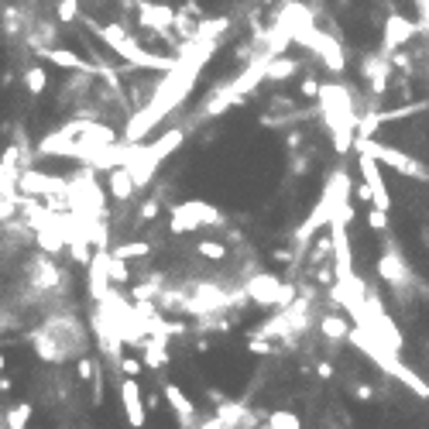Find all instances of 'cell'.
Returning <instances> with one entry per match:
<instances>
[{
  "instance_id": "cb8c5ba5",
  "label": "cell",
  "mask_w": 429,
  "mask_h": 429,
  "mask_svg": "<svg viewBox=\"0 0 429 429\" xmlns=\"http://www.w3.org/2000/svg\"><path fill=\"white\" fill-rule=\"evenodd\" d=\"M35 282H38V289H55L62 282V271L55 268L49 258H38L35 261Z\"/></svg>"
},
{
  "instance_id": "484cf974",
  "label": "cell",
  "mask_w": 429,
  "mask_h": 429,
  "mask_svg": "<svg viewBox=\"0 0 429 429\" xmlns=\"http://www.w3.org/2000/svg\"><path fill=\"white\" fill-rule=\"evenodd\" d=\"M110 254H113V258H120V261H135V258H148V254H151V244L128 241V244H117Z\"/></svg>"
},
{
  "instance_id": "74e56055",
  "label": "cell",
  "mask_w": 429,
  "mask_h": 429,
  "mask_svg": "<svg viewBox=\"0 0 429 429\" xmlns=\"http://www.w3.org/2000/svg\"><path fill=\"white\" fill-rule=\"evenodd\" d=\"M158 216V199H148L141 210H137V220H155Z\"/></svg>"
},
{
  "instance_id": "f35d334b",
  "label": "cell",
  "mask_w": 429,
  "mask_h": 429,
  "mask_svg": "<svg viewBox=\"0 0 429 429\" xmlns=\"http://www.w3.org/2000/svg\"><path fill=\"white\" fill-rule=\"evenodd\" d=\"M316 371H320V378H333V364L320 361V368H316Z\"/></svg>"
},
{
  "instance_id": "6da1fadb",
  "label": "cell",
  "mask_w": 429,
  "mask_h": 429,
  "mask_svg": "<svg viewBox=\"0 0 429 429\" xmlns=\"http://www.w3.org/2000/svg\"><path fill=\"white\" fill-rule=\"evenodd\" d=\"M216 49H220V42H182V49L175 55L179 58L175 69L161 76V82L155 86V93H151V100L128 120L124 141L141 144L165 117H172V110L182 107L189 100V93H192V86H196V80H199V73L206 69V62L216 55Z\"/></svg>"
},
{
  "instance_id": "b9f144b4",
  "label": "cell",
  "mask_w": 429,
  "mask_h": 429,
  "mask_svg": "<svg viewBox=\"0 0 429 429\" xmlns=\"http://www.w3.org/2000/svg\"><path fill=\"white\" fill-rule=\"evenodd\" d=\"M285 4H289V0H285Z\"/></svg>"
},
{
  "instance_id": "4316f807",
  "label": "cell",
  "mask_w": 429,
  "mask_h": 429,
  "mask_svg": "<svg viewBox=\"0 0 429 429\" xmlns=\"http://www.w3.org/2000/svg\"><path fill=\"white\" fill-rule=\"evenodd\" d=\"M27 419H31V402H18L7 409L4 416V426L7 429H27Z\"/></svg>"
},
{
  "instance_id": "8992f818",
  "label": "cell",
  "mask_w": 429,
  "mask_h": 429,
  "mask_svg": "<svg viewBox=\"0 0 429 429\" xmlns=\"http://www.w3.org/2000/svg\"><path fill=\"white\" fill-rule=\"evenodd\" d=\"M357 151H364V155H371L378 165H388L392 172H399L405 179H419V182H429V165L423 158H416V155H409L402 148H392V144H381V141H357L354 144Z\"/></svg>"
},
{
  "instance_id": "ac0fdd59",
  "label": "cell",
  "mask_w": 429,
  "mask_h": 429,
  "mask_svg": "<svg viewBox=\"0 0 429 429\" xmlns=\"http://www.w3.org/2000/svg\"><path fill=\"white\" fill-rule=\"evenodd\" d=\"M161 392H165V402L172 405V412H175L179 426H182V429H196V405L186 399V392H182L179 385H172V381H165V385H161Z\"/></svg>"
},
{
  "instance_id": "9c48e42d",
  "label": "cell",
  "mask_w": 429,
  "mask_h": 429,
  "mask_svg": "<svg viewBox=\"0 0 429 429\" xmlns=\"http://www.w3.org/2000/svg\"><path fill=\"white\" fill-rule=\"evenodd\" d=\"M378 275H381V282H385L388 289H395L399 299H409L405 289L416 285V275H412V268H409V261L399 254V247H395L392 241H385V254L378 258Z\"/></svg>"
},
{
  "instance_id": "5bb4252c",
  "label": "cell",
  "mask_w": 429,
  "mask_h": 429,
  "mask_svg": "<svg viewBox=\"0 0 429 429\" xmlns=\"http://www.w3.org/2000/svg\"><path fill=\"white\" fill-rule=\"evenodd\" d=\"M416 35H419V27L412 25L409 18H402V14H388V18H385V27H381V52L395 55L405 42H412Z\"/></svg>"
},
{
  "instance_id": "4dcf8cb0",
  "label": "cell",
  "mask_w": 429,
  "mask_h": 429,
  "mask_svg": "<svg viewBox=\"0 0 429 429\" xmlns=\"http://www.w3.org/2000/svg\"><path fill=\"white\" fill-rule=\"evenodd\" d=\"M55 18H58L62 25H73V21H80V0H58V7H55Z\"/></svg>"
},
{
  "instance_id": "52a82bcc",
  "label": "cell",
  "mask_w": 429,
  "mask_h": 429,
  "mask_svg": "<svg viewBox=\"0 0 429 429\" xmlns=\"http://www.w3.org/2000/svg\"><path fill=\"white\" fill-rule=\"evenodd\" d=\"M223 223V213L216 210L210 199H182L172 206V216H168V230L175 237L182 234H192L199 227H220Z\"/></svg>"
},
{
  "instance_id": "60d3db41",
  "label": "cell",
  "mask_w": 429,
  "mask_h": 429,
  "mask_svg": "<svg viewBox=\"0 0 429 429\" xmlns=\"http://www.w3.org/2000/svg\"><path fill=\"white\" fill-rule=\"evenodd\" d=\"M4 371H7V361H4V354H0V375H4Z\"/></svg>"
},
{
  "instance_id": "f1b7e54d",
  "label": "cell",
  "mask_w": 429,
  "mask_h": 429,
  "mask_svg": "<svg viewBox=\"0 0 429 429\" xmlns=\"http://www.w3.org/2000/svg\"><path fill=\"white\" fill-rule=\"evenodd\" d=\"M268 429H302V419L289 409H278V412L268 416Z\"/></svg>"
},
{
  "instance_id": "d590c367",
  "label": "cell",
  "mask_w": 429,
  "mask_h": 429,
  "mask_svg": "<svg viewBox=\"0 0 429 429\" xmlns=\"http://www.w3.org/2000/svg\"><path fill=\"white\" fill-rule=\"evenodd\" d=\"M350 392H354V399H357V402H371V399H375V388H371L368 381H364V385L357 381V385H354Z\"/></svg>"
},
{
  "instance_id": "8fae6325",
  "label": "cell",
  "mask_w": 429,
  "mask_h": 429,
  "mask_svg": "<svg viewBox=\"0 0 429 429\" xmlns=\"http://www.w3.org/2000/svg\"><path fill=\"white\" fill-rule=\"evenodd\" d=\"M18 192L21 196H38V199H49V196H69V179H58V175H45L38 168H21L18 175Z\"/></svg>"
},
{
  "instance_id": "5b68a950",
  "label": "cell",
  "mask_w": 429,
  "mask_h": 429,
  "mask_svg": "<svg viewBox=\"0 0 429 429\" xmlns=\"http://www.w3.org/2000/svg\"><path fill=\"white\" fill-rule=\"evenodd\" d=\"M182 141H186V128H172V131H165L158 141H144L141 148H137V155L128 161V172H131V179H135L137 189L151 186L155 182V175H158L161 161L168 158L172 151H179L182 148Z\"/></svg>"
},
{
  "instance_id": "7bdbcfd3",
  "label": "cell",
  "mask_w": 429,
  "mask_h": 429,
  "mask_svg": "<svg viewBox=\"0 0 429 429\" xmlns=\"http://www.w3.org/2000/svg\"><path fill=\"white\" fill-rule=\"evenodd\" d=\"M426 347H429V344H426Z\"/></svg>"
},
{
  "instance_id": "f546056e",
  "label": "cell",
  "mask_w": 429,
  "mask_h": 429,
  "mask_svg": "<svg viewBox=\"0 0 429 429\" xmlns=\"http://www.w3.org/2000/svg\"><path fill=\"white\" fill-rule=\"evenodd\" d=\"M196 254L206 258V261H223V258H227V247L220 241H199L196 244Z\"/></svg>"
},
{
  "instance_id": "7a4b0ae2",
  "label": "cell",
  "mask_w": 429,
  "mask_h": 429,
  "mask_svg": "<svg viewBox=\"0 0 429 429\" xmlns=\"http://www.w3.org/2000/svg\"><path fill=\"white\" fill-rule=\"evenodd\" d=\"M320 113L326 120V131H330V141L337 148V155H347L357 141V120L361 113L354 107V97H350L347 86L340 82H323L320 86Z\"/></svg>"
},
{
  "instance_id": "d4e9b609",
  "label": "cell",
  "mask_w": 429,
  "mask_h": 429,
  "mask_svg": "<svg viewBox=\"0 0 429 429\" xmlns=\"http://www.w3.org/2000/svg\"><path fill=\"white\" fill-rule=\"evenodd\" d=\"M299 66H302V62H295V58H289V55H278V58H271L268 80H271V82L289 80V76H295V73H299Z\"/></svg>"
},
{
  "instance_id": "83f0119b",
  "label": "cell",
  "mask_w": 429,
  "mask_h": 429,
  "mask_svg": "<svg viewBox=\"0 0 429 429\" xmlns=\"http://www.w3.org/2000/svg\"><path fill=\"white\" fill-rule=\"evenodd\" d=\"M25 86H27V93H31V97H42V93H45V86H49L45 69H42V66H31V69L25 73Z\"/></svg>"
},
{
  "instance_id": "836d02e7",
  "label": "cell",
  "mask_w": 429,
  "mask_h": 429,
  "mask_svg": "<svg viewBox=\"0 0 429 429\" xmlns=\"http://www.w3.org/2000/svg\"><path fill=\"white\" fill-rule=\"evenodd\" d=\"M76 375H80L82 381L97 378V375H100V371H97V361H89V357H80V361H76Z\"/></svg>"
},
{
  "instance_id": "e0dca14e",
  "label": "cell",
  "mask_w": 429,
  "mask_h": 429,
  "mask_svg": "<svg viewBox=\"0 0 429 429\" xmlns=\"http://www.w3.org/2000/svg\"><path fill=\"white\" fill-rule=\"evenodd\" d=\"M120 405H124V416H128V423L135 429H141L148 423V419H144V395H141L135 378H124V381H120Z\"/></svg>"
},
{
  "instance_id": "ffe728a7",
  "label": "cell",
  "mask_w": 429,
  "mask_h": 429,
  "mask_svg": "<svg viewBox=\"0 0 429 429\" xmlns=\"http://www.w3.org/2000/svg\"><path fill=\"white\" fill-rule=\"evenodd\" d=\"M227 31H230V18H199L189 42H223Z\"/></svg>"
},
{
  "instance_id": "9a60e30c",
  "label": "cell",
  "mask_w": 429,
  "mask_h": 429,
  "mask_svg": "<svg viewBox=\"0 0 429 429\" xmlns=\"http://www.w3.org/2000/svg\"><path fill=\"white\" fill-rule=\"evenodd\" d=\"M110 289H113V282H110V251L107 247H93V258H89V299L104 302Z\"/></svg>"
},
{
  "instance_id": "ab89813d",
  "label": "cell",
  "mask_w": 429,
  "mask_h": 429,
  "mask_svg": "<svg viewBox=\"0 0 429 429\" xmlns=\"http://www.w3.org/2000/svg\"><path fill=\"white\" fill-rule=\"evenodd\" d=\"M0 392H4V395L11 392V378H4V375H0Z\"/></svg>"
},
{
  "instance_id": "44dd1931",
  "label": "cell",
  "mask_w": 429,
  "mask_h": 429,
  "mask_svg": "<svg viewBox=\"0 0 429 429\" xmlns=\"http://www.w3.org/2000/svg\"><path fill=\"white\" fill-rule=\"evenodd\" d=\"M38 55L49 58V62H55L58 69H69V73H89V69H93L86 58H80V55L69 52V49H42Z\"/></svg>"
},
{
  "instance_id": "d6a6232c",
  "label": "cell",
  "mask_w": 429,
  "mask_h": 429,
  "mask_svg": "<svg viewBox=\"0 0 429 429\" xmlns=\"http://www.w3.org/2000/svg\"><path fill=\"white\" fill-rule=\"evenodd\" d=\"M368 227H371L375 234H385V230H388V213H381V210L371 206V210H368Z\"/></svg>"
},
{
  "instance_id": "277c9868",
  "label": "cell",
  "mask_w": 429,
  "mask_h": 429,
  "mask_svg": "<svg viewBox=\"0 0 429 429\" xmlns=\"http://www.w3.org/2000/svg\"><path fill=\"white\" fill-rule=\"evenodd\" d=\"M347 344H350V347H357L361 354H364V357H371V361H375V364L381 368V371H385V375H392L395 381H402V385L409 388V392H412V395H419V399H429V381H426V378L416 375V371L405 364L399 354H392V350H385L381 344H375V340H371L364 330H357V326H354V330H350V337H347Z\"/></svg>"
},
{
  "instance_id": "3957f363",
  "label": "cell",
  "mask_w": 429,
  "mask_h": 429,
  "mask_svg": "<svg viewBox=\"0 0 429 429\" xmlns=\"http://www.w3.org/2000/svg\"><path fill=\"white\" fill-rule=\"evenodd\" d=\"M86 25H89V31H97V38H100L107 49H113L124 62H131L135 69H158L161 76H165V73H172L175 62H179L175 55H158V52H151V49H144V45H137L135 35H128L120 25H97V21H89V18H86Z\"/></svg>"
},
{
  "instance_id": "d6986e66",
  "label": "cell",
  "mask_w": 429,
  "mask_h": 429,
  "mask_svg": "<svg viewBox=\"0 0 429 429\" xmlns=\"http://www.w3.org/2000/svg\"><path fill=\"white\" fill-rule=\"evenodd\" d=\"M107 189H110V196H113L117 203H131V199H135L137 186H135V179H131V172H128V165L107 172Z\"/></svg>"
},
{
  "instance_id": "603a6c76",
  "label": "cell",
  "mask_w": 429,
  "mask_h": 429,
  "mask_svg": "<svg viewBox=\"0 0 429 429\" xmlns=\"http://www.w3.org/2000/svg\"><path fill=\"white\" fill-rule=\"evenodd\" d=\"M165 344H168V337H148V340H144V364H148V368H155V371H158V368H165V364H168V347H165Z\"/></svg>"
},
{
  "instance_id": "7c38bea8",
  "label": "cell",
  "mask_w": 429,
  "mask_h": 429,
  "mask_svg": "<svg viewBox=\"0 0 429 429\" xmlns=\"http://www.w3.org/2000/svg\"><path fill=\"white\" fill-rule=\"evenodd\" d=\"M357 168H361V179H364L368 192H371V206H375V210H381V213H392V196H388V189H385L381 165H378L371 155L357 151Z\"/></svg>"
},
{
  "instance_id": "7402d4cb",
  "label": "cell",
  "mask_w": 429,
  "mask_h": 429,
  "mask_svg": "<svg viewBox=\"0 0 429 429\" xmlns=\"http://www.w3.org/2000/svg\"><path fill=\"white\" fill-rule=\"evenodd\" d=\"M350 330H354V326H350L344 316H333V313L320 320V333L326 337V340H330V344H347Z\"/></svg>"
},
{
  "instance_id": "1f68e13d",
  "label": "cell",
  "mask_w": 429,
  "mask_h": 429,
  "mask_svg": "<svg viewBox=\"0 0 429 429\" xmlns=\"http://www.w3.org/2000/svg\"><path fill=\"white\" fill-rule=\"evenodd\" d=\"M110 282H113V285L131 282V268H128V261H120V258H113V254H110Z\"/></svg>"
},
{
  "instance_id": "8d00e7d4",
  "label": "cell",
  "mask_w": 429,
  "mask_h": 429,
  "mask_svg": "<svg viewBox=\"0 0 429 429\" xmlns=\"http://www.w3.org/2000/svg\"><path fill=\"white\" fill-rule=\"evenodd\" d=\"M120 371H124V378H137L141 375V361L137 357H124L120 361Z\"/></svg>"
},
{
  "instance_id": "30bf717a",
  "label": "cell",
  "mask_w": 429,
  "mask_h": 429,
  "mask_svg": "<svg viewBox=\"0 0 429 429\" xmlns=\"http://www.w3.org/2000/svg\"><path fill=\"white\" fill-rule=\"evenodd\" d=\"M302 49L316 52L323 66H326L330 73H337V76L347 69V55H344V45H340V35H326V31H320V27H313Z\"/></svg>"
},
{
  "instance_id": "2e32d148",
  "label": "cell",
  "mask_w": 429,
  "mask_h": 429,
  "mask_svg": "<svg viewBox=\"0 0 429 429\" xmlns=\"http://www.w3.org/2000/svg\"><path fill=\"white\" fill-rule=\"evenodd\" d=\"M137 7H141V11H137L141 25L151 27L155 35H161V38H168V42H172V35H168V31L175 27V18H179V14H175L168 4H151V0H141Z\"/></svg>"
},
{
  "instance_id": "4fadbf2b",
  "label": "cell",
  "mask_w": 429,
  "mask_h": 429,
  "mask_svg": "<svg viewBox=\"0 0 429 429\" xmlns=\"http://www.w3.org/2000/svg\"><path fill=\"white\" fill-rule=\"evenodd\" d=\"M361 76L368 80V86H371L375 97H385V93H388V80H392V55L381 52V49L371 52L361 62Z\"/></svg>"
},
{
  "instance_id": "e575fe53",
  "label": "cell",
  "mask_w": 429,
  "mask_h": 429,
  "mask_svg": "<svg viewBox=\"0 0 429 429\" xmlns=\"http://www.w3.org/2000/svg\"><path fill=\"white\" fill-rule=\"evenodd\" d=\"M320 86H323L320 80H313V76H306V80L299 82V93H302V97H316V100H320Z\"/></svg>"
},
{
  "instance_id": "ba28073f",
  "label": "cell",
  "mask_w": 429,
  "mask_h": 429,
  "mask_svg": "<svg viewBox=\"0 0 429 429\" xmlns=\"http://www.w3.org/2000/svg\"><path fill=\"white\" fill-rule=\"evenodd\" d=\"M244 295H247L251 302H258V306H278V309H285V306L295 302L299 285L282 282V278H275V275H251V278L244 282Z\"/></svg>"
}]
</instances>
